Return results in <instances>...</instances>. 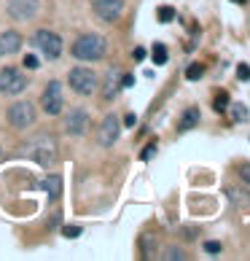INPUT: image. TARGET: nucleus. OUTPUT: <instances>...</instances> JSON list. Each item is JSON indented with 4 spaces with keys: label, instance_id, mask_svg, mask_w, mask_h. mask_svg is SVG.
Here are the masks:
<instances>
[{
    "label": "nucleus",
    "instance_id": "1",
    "mask_svg": "<svg viewBox=\"0 0 250 261\" xmlns=\"http://www.w3.org/2000/svg\"><path fill=\"white\" fill-rule=\"evenodd\" d=\"M22 151H24L27 159L38 162V164H41V167H46V170L54 167L57 159H60V146H57V138H54V135H49V132L33 135V138L22 146Z\"/></svg>",
    "mask_w": 250,
    "mask_h": 261
},
{
    "label": "nucleus",
    "instance_id": "2",
    "mask_svg": "<svg viewBox=\"0 0 250 261\" xmlns=\"http://www.w3.org/2000/svg\"><path fill=\"white\" fill-rule=\"evenodd\" d=\"M105 49H108V41L97 33H86L78 41L70 46V54L81 62H100L105 57Z\"/></svg>",
    "mask_w": 250,
    "mask_h": 261
},
{
    "label": "nucleus",
    "instance_id": "3",
    "mask_svg": "<svg viewBox=\"0 0 250 261\" xmlns=\"http://www.w3.org/2000/svg\"><path fill=\"white\" fill-rule=\"evenodd\" d=\"M67 84H70V89L75 94L92 97V94L97 92V86H100V79H97V73H94L92 67H73L70 75H67Z\"/></svg>",
    "mask_w": 250,
    "mask_h": 261
},
{
    "label": "nucleus",
    "instance_id": "4",
    "mask_svg": "<svg viewBox=\"0 0 250 261\" xmlns=\"http://www.w3.org/2000/svg\"><path fill=\"white\" fill-rule=\"evenodd\" d=\"M35 119H38V111H35V102H30V100H16L8 108V124L14 129H30Z\"/></svg>",
    "mask_w": 250,
    "mask_h": 261
},
{
    "label": "nucleus",
    "instance_id": "5",
    "mask_svg": "<svg viewBox=\"0 0 250 261\" xmlns=\"http://www.w3.org/2000/svg\"><path fill=\"white\" fill-rule=\"evenodd\" d=\"M30 43L46 57V60H60V54H62V38L51 30H38Z\"/></svg>",
    "mask_w": 250,
    "mask_h": 261
},
{
    "label": "nucleus",
    "instance_id": "6",
    "mask_svg": "<svg viewBox=\"0 0 250 261\" xmlns=\"http://www.w3.org/2000/svg\"><path fill=\"white\" fill-rule=\"evenodd\" d=\"M41 108H43V113H49V116L62 113L65 94H62V84L60 81H49V84H46V89L41 94Z\"/></svg>",
    "mask_w": 250,
    "mask_h": 261
},
{
    "label": "nucleus",
    "instance_id": "7",
    "mask_svg": "<svg viewBox=\"0 0 250 261\" xmlns=\"http://www.w3.org/2000/svg\"><path fill=\"white\" fill-rule=\"evenodd\" d=\"M30 81H27V75L22 70H16V67H3L0 70V92L3 94H22Z\"/></svg>",
    "mask_w": 250,
    "mask_h": 261
},
{
    "label": "nucleus",
    "instance_id": "8",
    "mask_svg": "<svg viewBox=\"0 0 250 261\" xmlns=\"http://www.w3.org/2000/svg\"><path fill=\"white\" fill-rule=\"evenodd\" d=\"M92 11L100 22L113 24V22H119L121 14H124V0H92Z\"/></svg>",
    "mask_w": 250,
    "mask_h": 261
},
{
    "label": "nucleus",
    "instance_id": "9",
    "mask_svg": "<svg viewBox=\"0 0 250 261\" xmlns=\"http://www.w3.org/2000/svg\"><path fill=\"white\" fill-rule=\"evenodd\" d=\"M62 127L67 135H73V138H81V135H86V129H89V113H86L84 108H70V113L65 116Z\"/></svg>",
    "mask_w": 250,
    "mask_h": 261
},
{
    "label": "nucleus",
    "instance_id": "10",
    "mask_svg": "<svg viewBox=\"0 0 250 261\" xmlns=\"http://www.w3.org/2000/svg\"><path fill=\"white\" fill-rule=\"evenodd\" d=\"M119 135H121V121H119V116H105L102 124H100V132H97V140H100V146L102 148H113V143L119 140Z\"/></svg>",
    "mask_w": 250,
    "mask_h": 261
},
{
    "label": "nucleus",
    "instance_id": "11",
    "mask_svg": "<svg viewBox=\"0 0 250 261\" xmlns=\"http://www.w3.org/2000/svg\"><path fill=\"white\" fill-rule=\"evenodd\" d=\"M6 11L14 22H30L38 14V0H8Z\"/></svg>",
    "mask_w": 250,
    "mask_h": 261
},
{
    "label": "nucleus",
    "instance_id": "12",
    "mask_svg": "<svg viewBox=\"0 0 250 261\" xmlns=\"http://www.w3.org/2000/svg\"><path fill=\"white\" fill-rule=\"evenodd\" d=\"M22 46H24L22 33H16V30L0 33V57H14L16 51H22Z\"/></svg>",
    "mask_w": 250,
    "mask_h": 261
},
{
    "label": "nucleus",
    "instance_id": "13",
    "mask_svg": "<svg viewBox=\"0 0 250 261\" xmlns=\"http://www.w3.org/2000/svg\"><path fill=\"white\" fill-rule=\"evenodd\" d=\"M41 189H43L51 199H57V197L62 194V178H60V175H49V178H43Z\"/></svg>",
    "mask_w": 250,
    "mask_h": 261
},
{
    "label": "nucleus",
    "instance_id": "14",
    "mask_svg": "<svg viewBox=\"0 0 250 261\" xmlns=\"http://www.w3.org/2000/svg\"><path fill=\"white\" fill-rule=\"evenodd\" d=\"M199 124V108H188L186 113H183V119H180V129H194Z\"/></svg>",
    "mask_w": 250,
    "mask_h": 261
},
{
    "label": "nucleus",
    "instance_id": "15",
    "mask_svg": "<svg viewBox=\"0 0 250 261\" xmlns=\"http://www.w3.org/2000/svg\"><path fill=\"white\" fill-rule=\"evenodd\" d=\"M116 75H119L116 70H108V86H105V92H102V94H105V100H110L113 94L119 92V86H116Z\"/></svg>",
    "mask_w": 250,
    "mask_h": 261
},
{
    "label": "nucleus",
    "instance_id": "16",
    "mask_svg": "<svg viewBox=\"0 0 250 261\" xmlns=\"http://www.w3.org/2000/svg\"><path fill=\"white\" fill-rule=\"evenodd\" d=\"M153 62H156V65H164V62H167V49H164L161 43L153 46Z\"/></svg>",
    "mask_w": 250,
    "mask_h": 261
},
{
    "label": "nucleus",
    "instance_id": "17",
    "mask_svg": "<svg viewBox=\"0 0 250 261\" xmlns=\"http://www.w3.org/2000/svg\"><path fill=\"white\" fill-rule=\"evenodd\" d=\"M234 121H245L247 119V108H245V105L242 102H234Z\"/></svg>",
    "mask_w": 250,
    "mask_h": 261
},
{
    "label": "nucleus",
    "instance_id": "18",
    "mask_svg": "<svg viewBox=\"0 0 250 261\" xmlns=\"http://www.w3.org/2000/svg\"><path fill=\"white\" fill-rule=\"evenodd\" d=\"M226 102H229V97H226V92H220V94H218V97H215V105H213V108H215L218 113H224V111L229 108V105H226Z\"/></svg>",
    "mask_w": 250,
    "mask_h": 261
},
{
    "label": "nucleus",
    "instance_id": "19",
    "mask_svg": "<svg viewBox=\"0 0 250 261\" xmlns=\"http://www.w3.org/2000/svg\"><path fill=\"white\" fill-rule=\"evenodd\" d=\"M202 73H205V70H202V65H191L188 70H186V79L197 81V79H202Z\"/></svg>",
    "mask_w": 250,
    "mask_h": 261
},
{
    "label": "nucleus",
    "instance_id": "20",
    "mask_svg": "<svg viewBox=\"0 0 250 261\" xmlns=\"http://www.w3.org/2000/svg\"><path fill=\"white\" fill-rule=\"evenodd\" d=\"M164 258H170V261H183L186 256H183V250L180 248H167V256Z\"/></svg>",
    "mask_w": 250,
    "mask_h": 261
},
{
    "label": "nucleus",
    "instance_id": "21",
    "mask_svg": "<svg viewBox=\"0 0 250 261\" xmlns=\"http://www.w3.org/2000/svg\"><path fill=\"white\" fill-rule=\"evenodd\" d=\"M172 16H175V11H172L170 6H161L159 8V19H161V22H172Z\"/></svg>",
    "mask_w": 250,
    "mask_h": 261
},
{
    "label": "nucleus",
    "instance_id": "22",
    "mask_svg": "<svg viewBox=\"0 0 250 261\" xmlns=\"http://www.w3.org/2000/svg\"><path fill=\"white\" fill-rule=\"evenodd\" d=\"M22 65H24V67H30V70H35V67L41 65V62H38V57H35V54H27L24 60H22Z\"/></svg>",
    "mask_w": 250,
    "mask_h": 261
},
{
    "label": "nucleus",
    "instance_id": "23",
    "mask_svg": "<svg viewBox=\"0 0 250 261\" xmlns=\"http://www.w3.org/2000/svg\"><path fill=\"white\" fill-rule=\"evenodd\" d=\"M239 178H242V183L250 186V164H242V167H239Z\"/></svg>",
    "mask_w": 250,
    "mask_h": 261
},
{
    "label": "nucleus",
    "instance_id": "24",
    "mask_svg": "<svg viewBox=\"0 0 250 261\" xmlns=\"http://www.w3.org/2000/svg\"><path fill=\"white\" fill-rule=\"evenodd\" d=\"M237 75L247 81V79H250V67H247V65H239V67H237Z\"/></svg>",
    "mask_w": 250,
    "mask_h": 261
},
{
    "label": "nucleus",
    "instance_id": "25",
    "mask_svg": "<svg viewBox=\"0 0 250 261\" xmlns=\"http://www.w3.org/2000/svg\"><path fill=\"white\" fill-rule=\"evenodd\" d=\"M153 151H156V140L146 146V151H143V159H151V156H153Z\"/></svg>",
    "mask_w": 250,
    "mask_h": 261
},
{
    "label": "nucleus",
    "instance_id": "26",
    "mask_svg": "<svg viewBox=\"0 0 250 261\" xmlns=\"http://www.w3.org/2000/svg\"><path fill=\"white\" fill-rule=\"evenodd\" d=\"M81 234V226H67L65 229V237H78Z\"/></svg>",
    "mask_w": 250,
    "mask_h": 261
},
{
    "label": "nucleus",
    "instance_id": "27",
    "mask_svg": "<svg viewBox=\"0 0 250 261\" xmlns=\"http://www.w3.org/2000/svg\"><path fill=\"white\" fill-rule=\"evenodd\" d=\"M207 253H220V243H205Z\"/></svg>",
    "mask_w": 250,
    "mask_h": 261
},
{
    "label": "nucleus",
    "instance_id": "28",
    "mask_svg": "<svg viewBox=\"0 0 250 261\" xmlns=\"http://www.w3.org/2000/svg\"><path fill=\"white\" fill-rule=\"evenodd\" d=\"M134 121H137V119H134V113H127V119H124V124H127V127H134Z\"/></svg>",
    "mask_w": 250,
    "mask_h": 261
},
{
    "label": "nucleus",
    "instance_id": "29",
    "mask_svg": "<svg viewBox=\"0 0 250 261\" xmlns=\"http://www.w3.org/2000/svg\"><path fill=\"white\" fill-rule=\"evenodd\" d=\"M146 57V49H134V60H143Z\"/></svg>",
    "mask_w": 250,
    "mask_h": 261
},
{
    "label": "nucleus",
    "instance_id": "30",
    "mask_svg": "<svg viewBox=\"0 0 250 261\" xmlns=\"http://www.w3.org/2000/svg\"><path fill=\"white\" fill-rule=\"evenodd\" d=\"M234 3H247V0H234Z\"/></svg>",
    "mask_w": 250,
    "mask_h": 261
}]
</instances>
